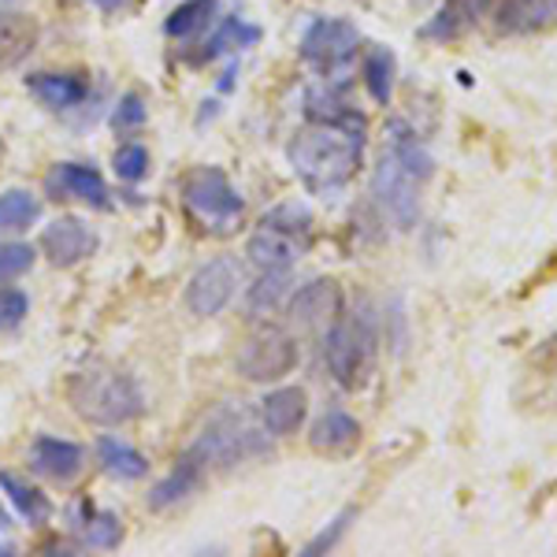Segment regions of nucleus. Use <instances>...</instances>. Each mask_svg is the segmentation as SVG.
<instances>
[{"label":"nucleus","instance_id":"nucleus-32","mask_svg":"<svg viewBox=\"0 0 557 557\" xmlns=\"http://www.w3.org/2000/svg\"><path fill=\"white\" fill-rule=\"evenodd\" d=\"M34 264V249L23 246V242H0V286L12 283L30 272Z\"/></svg>","mask_w":557,"mask_h":557},{"label":"nucleus","instance_id":"nucleus-33","mask_svg":"<svg viewBox=\"0 0 557 557\" xmlns=\"http://www.w3.org/2000/svg\"><path fill=\"white\" fill-rule=\"evenodd\" d=\"M146 120H149L146 101H141L138 94H123L120 104H115V112H112V127L115 131H138Z\"/></svg>","mask_w":557,"mask_h":557},{"label":"nucleus","instance_id":"nucleus-25","mask_svg":"<svg viewBox=\"0 0 557 557\" xmlns=\"http://www.w3.org/2000/svg\"><path fill=\"white\" fill-rule=\"evenodd\" d=\"M71 517H75V528L83 532L86 546H94V550H112V546H120L123 528H120V517L115 513H97V509L86 506V502H75V506H71Z\"/></svg>","mask_w":557,"mask_h":557},{"label":"nucleus","instance_id":"nucleus-21","mask_svg":"<svg viewBox=\"0 0 557 557\" xmlns=\"http://www.w3.org/2000/svg\"><path fill=\"white\" fill-rule=\"evenodd\" d=\"M357 443H361V424H357L346 409H327L309 431V446L317 454H327V457L349 454Z\"/></svg>","mask_w":557,"mask_h":557},{"label":"nucleus","instance_id":"nucleus-30","mask_svg":"<svg viewBox=\"0 0 557 557\" xmlns=\"http://www.w3.org/2000/svg\"><path fill=\"white\" fill-rule=\"evenodd\" d=\"M215 15V0H186V4H178L172 15H168L164 30L168 38H178V41H190L194 34H201L205 26L212 23Z\"/></svg>","mask_w":557,"mask_h":557},{"label":"nucleus","instance_id":"nucleus-22","mask_svg":"<svg viewBox=\"0 0 557 557\" xmlns=\"http://www.w3.org/2000/svg\"><path fill=\"white\" fill-rule=\"evenodd\" d=\"M201 465L190 454H183V461H175V469L164 480H157V487L149 491V509H172L178 502H186L197 491V483H201Z\"/></svg>","mask_w":557,"mask_h":557},{"label":"nucleus","instance_id":"nucleus-2","mask_svg":"<svg viewBox=\"0 0 557 557\" xmlns=\"http://www.w3.org/2000/svg\"><path fill=\"white\" fill-rule=\"evenodd\" d=\"M67 398L78 417L97 428H123L131 420H138L141 409H146L138 380L120 372V368H101V364L83 368L71 380Z\"/></svg>","mask_w":557,"mask_h":557},{"label":"nucleus","instance_id":"nucleus-27","mask_svg":"<svg viewBox=\"0 0 557 557\" xmlns=\"http://www.w3.org/2000/svg\"><path fill=\"white\" fill-rule=\"evenodd\" d=\"M394 78H398V60H394V52L383 49V45L368 49L364 52V86L375 104H391Z\"/></svg>","mask_w":557,"mask_h":557},{"label":"nucleus","instance_id":"nucleus-35","mask_svg":"<svg viewBox=\"0 0 557 557\" xmlns=\"http://www.w3.org/2000/svg\"><path fill=\"white\" fill-rule=\"evenodd\" d=\"M349 520H354V509H346V513L335 520V528H331V532H323L320 539H312V543L305 546V554H323V550H331V546L338 543V535L346 532V524H349Z\"/></svg>","mask_w":557,"mask_h":557},{"label":"nucleus","instance_id":"nucleus-3","mask_svg":"<svg viewBox=\"0 0 557 557\" xmlns=\"http://www.w3.org/2000/svg\"><path fill=\"white\" fill-rule=\"evenodd\" d=\"M268 446V428L257 424V417L246 406H223L209 417V424L201 428V435L194 438V446L186 454L194 457L201 469H235L253 457H264Z\"/></svg>","mask_w":557,"mask_h":557},{"label":"nucleus","instance_id":"nucleus-1","mask_svg":"<svg viewBox=\"0 0 557 557\" xmlns=\"http://www.w3.org/2000/svg\"><path fill=\"white\" fill-rule=\"evenodd\" d=\"M294 175L317 197H331L357 175L364 160V127L357 123H309L286 146Z\"/></svg>","mask_w":557,"mask_h":557},{"label":"nucleus","instance_id":"nucleus-16","mask_svg":"<svg viewBox=\"0 0 557 557\" xmlns=\"http://www.w3.org/2000/svg\"><path fill=\"white\" fill-rule=\"evenodd\" d=\"M305 412H309V398L301 386H278L260 401V424L268 428V435L283 438L305 424Z\"/></svg>","mask_w":557,"mask_h":557},{"label":"nucleus","instance_id":"nucleus-18","mask_svg":"<svg viewBox=\"0 0 557 557\" xmlns=\"http://www.w3.org/2000/svg\"><path fill=\"white\" fill-rule=\"evenodd\" d=\"M38 45V20L26 12L0 8V71L20 67Z\"/></svg>","mask_w":557,"mask_h":557},{"label":"nucleus","instance_id":"nucleus-4","mask_svg":"<svg viewBox=\"0 0 557 557\" xmlns=\"http://www.w3.org/2000/svg\"><path fill=\"white\" fill-rule=\"evenodd\" d=\"M312 246V215L301 205H278L260 220L246 246V257L260 272L268 268H294Z\"/></svg>","mask_w":557,"mask_h":557},{"label":"nucleus","instance_id":"nucleus-37","mask_svg":"<svg viewBox=\"0 0 557 557\" xmlns=\"http://www.w3.org/2000/svg\"><path fill=\"white\" fill-rule=\"evenodd\" d=\"M235 71H238V60H231L227 71H223V78H220V89H231V86H235Z\"/></svg>","mask_w":557,"mask_h":557},{"label":"nucleus","instance_id":"nucleus-20","mask_svg":"<svg viewBox=\"0 0 557 557\" xmlns=\"http://www.w3.org/2000/svg\"><path fill=\"white\" fill-rule=\"evenodd\" d=\"M26 89H30L34 101H41L52 112H71L86 101V83L78 75H60V71H38V75L26 78Z\"/></svg>","mask_w":557,"mask_h":557},{"label":"nucleus","instance_id":"nucleus-19","mask_svg":"<svg viewBox=\"0 0 557 557\" xmlns=\"http://www.w3.org/2000/svg\"><path fill=\"white\" fill-rule=\"evenodd\" d=\"M386 157H394L398 164H406L412 175L417 178H428L435 175V157L428 152V146H424V138H420L417 131L409 127L406 120H391L386 123Z\"/></svg>","mask_w":557,"mask_h":557},{"label":"nucleus","instance_id":"nucleus-23","mask_svg":"<svg viewBox=\"0 0 557 557\" xmlns=\"http://www.w3.org/2000/svg\"><path fill=\"white\" fill-rule=\"evenodd\" d=\"M294 294V275L290 268H268V272H260V278L253 286H249L246 294V309L253 312V317H272V312L283 309V301Z\"/></svg>","mask_w":557,"mask_h":557},{"label":"nucleus","instance_id":"nucleus-36","mask_svg":"<svg viewBox=\"0 0 557 557\" xmlns=\"http://www.w3.org/2000/svg\"><path fill=\"white\" fill-rule=\"evenodd\" d=\"M89 4H94L97 12H120V8L127 4V0H89Z\"/></svg>","mask_w":557,"mask_h":557},{"label":"nucleus","instance_id":"nucleus-34","mask_svg":"<svg viewBox=\"0 0 557 557\" xmlns=\"http://www.w3.org/2000/svg\"><path fill=\"white\" fill-rule=\"evenodd\" d=\"M23 317H26V294L0 286V331L15 327V323H20Z\"/></svg>","mask_w":557,"mask_h":557},{"label":"nucleus","instance_id":"nucleus-11","mask_svg":"<svg viewBox=\"0 0 557 557\" xmlns=\"http://www.w3.org/2000/svg\"><path fill=\"white\" fill-rule=\"evenodd\" d=\"M41 249L57 268H75L97 253V231L86 220H78V215H60V220H52L45 227Z\"/></svg>","mask_w":557,"mask_h":557},{"label":"nucleus","instance_id":"nucleus-5","mask_svg":"<svg viewBox=\"0 0 557 557\" xmlns=\"http://www.w3.org/2000/svg\"><path fill=\"white\" fill-rule=\"evenodd\" d=\"M375 343L380 338H375V320L368 309L331 323L327 335H323V361H327V372L335 375L338 386L357 391L368 380L375 361Z\"/></svg>","mask_w":557,"mask_h":557},{"label":"nucleus","instance_id":"nucleus-12","mask_svg":"<svg viewBox=\"0 0 557 557\" xmlns=\"http://www.w3.org/2000/svg\"><path fill=\"white\" fill-rule=\"evenodd\" d=\"M45 190H49V197H57V201H78V205H89V209H112L101 172L89 164H57L45 175Z\"/></svg>","mask_w":557,"mask_h":557},{"label":"nucleus","instance_id":"nucleus-14","mask_svg":"<svg viewBox=\"0 0 557 557\" xmlns=\"http://www.w3.org/2000/svg\"><path fill=\"white\" fill-rule=\"evenodd\" d=\"M83 465H86V454L78 443H67V438H57V435H38L30 446V469L49 483H75L83 475Z\"/></svg>","mask_w":557,"mask_h":557},{"label":"nucleus","instance_id":"nucleus-31","mask_svg":"<svg viewBox=\"0 0 557 557\" xmlns=\"http://www.w3.org/2000/svg\"><path fill=\"white\" fill-rule=\"evenodd\" d=\"M112 168H115V175H120L123 183H138V178L149 172L146 146H138V141H127V146H120V149H115V157H112Z\"/></svg>","mask_w":557,"mask_h":557},{"label":"nucleus","instance_id":"nucleus-38","mask_svg":"<svg viewBox=\"0 0 557 557\" xmlns=\"http://www.w3.org/2000/svg\"><path fill=\"white\" fill-rule=\"evenodd\" d=\"M8 528H12V517H8V509L0 506V532H8Z\"/></svg>","mask_w":557,"mask_h":557},{"label":"nucleus","instance_id":"nucleus-6","mask_svg":"<svg viewBox=\"0 0 557 557\" xmlns=\"http://www.w3.org/2000/svg\"><path fill=\"white\" fill-rule=\"evenodd\" d=\"M183 205L209 235H235L246 201L223 175V168H197L183 183Z\"/></svg>","mask_w":557,"mask_h":557},{"label":"nucleus","instance_id":"nucleus-17","mask_svg":"<svg viewBox=\"0 0 557 557\" xmlns=\"http://www.w3.org/2000/svg\"><path fill=\"white\" fill-rule=\"evenodd\" d=\"M557 23V0H498V34H539Z\"/></svg>","mask_w":557,"mask_h":557},{"label":"nucleus","instance_id":"nucleus-26","mask_svg":"<svg viewBox=\"0 0 557 557\" xmlns=\"http://www.w3.org/2000/svg\"><path fill=\"white\" fill-rule=\"evenodd\" d=\"M0 491L8 494V502H12V506L20 509V517H23L30 528H41L45 520L52 517L49 498H45V494H41L38 487H30V483H23L20 475L0 472Z\"/></svg>","mask_w":557,"mask_h":557},{"label":"nucleus","instance_id":"nucleus-15","mask_svg":"<svg viewBox=\"0 0 557 557\" xmlns=\"http://www.w3.org/2000/svg\"><path fill=\"white\" fill-rule=\"evenodd\" d=\"M487 8H491V0H446L435 12V20H428L420 26V38H431V41L465 38V34L487 15Z\"/></svg>","mask_w":557,"mask_h":557},{"label":"nucleus","instance_id":"nucleus-10","mask_svg":"<svg viewBox=\"0 0 557 557\" xmlns=\"http://www.w3.org/2000/svg\"><path fill=\"white\" fill-rule=\"evenodd\" d=\"M238 264L231 257H212L209 264H201L186 283V309L194 317H220L238 294Z\"/></svg>","mask_w":557,"mask_h":557},{"label":"nucleus","instance_id":"nucleus-29","mask_svg":"<svg viewBox=\"0 0 557 557\" xmlns=\"http://www.w3.org/2000/svg\"><path fill=\"white\" fill-rule=\"evenodd\" d=\"M257 41H260L257 26L238 20V15H231V20H220V26L212 30V38L205 41V60H215V57H223V52L246 49V45H257Z\"/></svg>","mask_w":557,"mask_h":557},{"label":"nucleus","instance_id":"nucleus-7","mask_svg":"<svg viewBox=\"0 0 557 557\" xmlns=\"http://www.w3.org/2000/svg\"><path fill=\"white\" fill-rule=\"evenodd\" d=\"M357 45H361V34L349 20H312L301 38V60L317 67L327 83H338L354 64Z\"/></svg>","mask_w":557,"mask_h":557},{"label":"nucleus","instance_id":"nucleus-9","mask_svg":"<svg viewBox=\"0 0 557 557\" xmlns=\"http://www.w3.org/2000/svg\"><path fill=\"white\" fill-rule=\"evenodd\" d=\"M420 190H424V178H417L406 164L383 152L372 175V197L398 231H412L420 223Z\"/></svg>","mask_w":557,"mask_h":557},{"label":"nucleus","instance_id":"nucleus-13","mask_svg":"<svg viewBox=\"0 0 557 557\" xmlns=\"http://www.w3.org/2000/svg\"><path fill=\"white\" fill-rule=\"evenodd\" d=\"M338 317H343V286L335 278H312L294 290L290 298V320L301 323L309 331L331 327Z\"/></svg>","mask_w":557,"mask_h":557},{"label":"nucleus","instance_id":"nucleus-8","mask_svg":"<svg viewBox=\"0 0 557 557\" xmlns=\"http://www.w3.org/2000/svg\"><path fill=\"white\" fill-rule=\"evenodd\" d=\"M235 364L238 375H246L249 383H278L298 368V343H294L290 331L268 323L242 343Z\"/></svg>","mask_w":557,"mask_h":557},{"label":"nucleus","instance_id":"nucleus-28","mask_svg":"<svg viewBox=\"0 0 557 557\" xmlns=\"http://www.w3.org/2000/svg\"><path fill=\"white\" fill-rule=\"evenodd\" d=\"M41 201L30 190H4L0 194V235H20L30 223H38Z\"/></svg>","mask_w":557,"mask_h":557},{"label":"nucleus","instance_id":"nucleus-24","mask_svg":"<svg viewBox=\"0 0 557 557\" xmlns=\"http://www.w3.org/2000/svg\"><path fill=\"white\" fill-rule=\"evenodd\" d=\"M97 457H101V469L112 475V480L134 483L149 475L146 454H138L131 443H123V438H115V435H104L101 443H97Z\"/></svg>","mask_w":557,"mask_h":557}]
</instances>
